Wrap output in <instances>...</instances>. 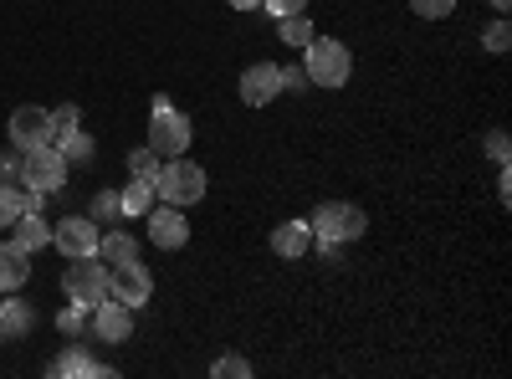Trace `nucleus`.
Instances as JSON below:
<instances>
[{"label":"nucleus","instance_id":"f257e3e1","mask_svg":"<svg viewBox=\"0 0 512 379\" xmlns=\"http://www.w3.org/2000/svg\"><path fill=\"white\" fill-rule=\"evenodd\" d=\"M190 139H195L190 113H180L164 93H154V108H149V149H154L159 159H175V154L190 149Z\"/></svg>","mask_w":512,"mask_h":379},{"label":"nucleus","instance_id":"f03ea898","mask_svg":"<svg viewBox=\"0 0 512 379\" xmlns=\"http://www.w3.org/2000/svg\"><path fill=\"white\" fill-rule=\"evenodd\" d=\"M154 190H159V200L164 205H195L200 195H205V170L195 159H185V154H175V159H164L159 164V175H154Z\"/></svg>","mask_w":512,"mask_h":379},{"label":"nucleus","instance_id":"7ed1b4c3","mask_svg":"<svg viewBox=\"0 0 512 379\" xmlns=\"http://www.w3.org/2000/svg\"><path fill=\"white\" fill-rule=\"evenodd\" d=\"M303 52H308V62H303L308 82H318V88H344V82H349L354 57H349L344 41H333V36H313Z\"/></svg>","mask_w":512,"mask_h":379},{"label":"nucleus","instance_id":"20e7f679","mask_svg":"<svg viewBox=\"0 0 512 379\" xmlns=\"http://www.w3.org/2000/svg\"><path fill=\"white\" fill-rule=\"evenodd\" d=\"M16 180L26 190H47L57 195L67 185V159L57 144H36V149H21V164H16Z\"/></svg>","mask_w":512,"mask_h":379},{"label":"nucleus","instance_id":"39448f33","mask_svg":"<svg viewBox=\"0 0 512 379\" xmlns=\"http://www.w3.org/2000/svg\"><path fill=\"white\" fill-rule=\"evenodd\" d=\"M308 226H313L318 241L344 246V241H359V236L369 231V216H364L359 205H349V200H323V205H318V216H313Z\"/></svg>","mask_w":512,"mask_h":379},{"label":"nucleus","instance_id":"423d86ee","mask_svg":"<svg viewBox=\"0 0 512 379\" xmlns=\"http://www.w3.org/2000/svg\"><path fill=\"white\" fill-rule=\"evenodd\" d=\"M62 292L77 308H98L108 298V267L98 257H72V267L62 272Z\"/></svg>","mask_w":512,"mask_h":379},{"label":"nucleus","instance_id":"0eeeda50","mask_svg":"<svg viewBox=\"0 0 512 379\" xmlns=\"http://www.w3.org/2000/svg\"><path fill=\"white\" fill-rule=\"evenodd\" d=\"M108 298H118L123 308H144V303L154 298V277L144 272L139 257H134V262H118V267L108 272Z\"/></svg>","mask_w":512,"mask_h":379},{"label":"nucleus","instance_id":"6e6552de","mask_svg":"<svg viewBox=\"0 0 512 379\" xmlns=\"http://www.w3.org/2000/svg\"><path fill=\"white\" fill-rule=\"evenodd\" d=\"M98 221L93 216H67V221H57L52 226V246L62 251V257L72 262V257H98Z\"/></svg>","mask_w":512,"mask_h":379},{"label":"nucleus","instance_id":"1a4fd4ad","mask_svg":"<svg viewBox=\"0 0 512 379\" xmlns=\"http://www.w3.org/2000/svg\"><path fill=\"white\" fill-rule=\"evenodd\" d=\"M11 144H16V149H36V144H52V108L21 103V108L11 113Z\"/></svg>","mask_w":512,"mask_h":379},{"label":"nucleus","instance_id":"9d476101","mask_svg":"<svg viewBox=\"0 0 512 379\" xmlns=\"http://www.w3.org/2000/svg\"><path fill=\"white\" fill-rule=\"evenodd\" d=\"M277 93H282V67L277 62H251L241 72V103L246 108H267Z\"/></svg>","mask_w":512,"mask_h":379},{"label":"nucleus","instance_id":"9b49d317","mask_svg":"<svg viewBox=\"0 0 512 379\" xmlns=\"http://www.w3.org/2000/svg\"><path fill=\"white\" fill-rule=\"evenodd\" d=\"M149 236H154V246H164V251H180L185 241H190V221H185V210L180 205H159V210H149Z\"/></svg>","mask_w":512,"mask_h":379},{"label":"nucleus","instance_id":"f8f14e48","mask_svg":"<svg viewBox=\"0 0 512 379\" xmlns=\"http://www.w3.org/2000/svg\"><path fill=\"white\" fill-rule=\"evenodd\" d=\"M93 328H98L103 344H123L128 333H134V308H123L118 298H103V303L93 308Z\"/></svg>","mask_w":512,"mask_h":379},{"label":"nucleus","instance_id":"ddd939ff","mask_svg":"<svg viewBox=\"0 0 512 379\" xmlns=\"http://www.w3.org/2000/svg\"><path fill=\"white\" fill-rule=\"evenodd\" d=\"M308 246H313V226L308 221H282L272 231V251H277V257H287V262L308 257Z\"/></svg>","mask_w":512,"mask_h":379},{"label":"nucleus","instance_id":"4468645a","mask_svg":"<svg viewBox=\"0 0 512 379\" xmlns=\"http://www.w3.org/2000/svg\"><path fill=\"white\" fill-rule=\"evenodd\" d=\"M31 277V251H21L16 241H0V292H16Z\"/></svg>","mask_w":512,"mask_h":379},{"label":"nucleus","instance_id":"2eb2a0df","mask_svg":"<svg viewBox=\"0 0 512 379\" xmlns=\"http://www.w3.org/2000/svg\"><path fill=\"white\" fill-rule=\"evenodd\" d=\"M11 231H16L11 241H16L21 251H41V246H47V241H52V226H47V221H41V210H21V216L11 221Z\"/></svg>","mask_w":512,"mask_h":379},{"label":"nucleus","instance_id":"dca6fc26","mask_svg":"<svg viewBox=\"0 0 512 379\" xmlns=\"http://www.w3.org/2000/svg\"><path fill=\"white\" fill-rule=\"evenodd\" d=\"M118 205H123V216L144 221L149 210H154V180H128V185L118 190Z\"/></svg>","mask_w":512,"mask_h":379},{"label":"nucleus","instance_id":"f3484780","mask_svg":"<svg viewBox=\"0 0 512 379\" xmlns=\"http://www.w3.org/2000/svg\"><path fill=\"white\" fill-rule=\"evenodd\" d=\"M31 328H36V308L31 303H21V298L0 303V333H6V339H21V333H31Z\"/></svg>","mask_w":512,"mask_h":379},{"label":"nucleus","instance_id":"a211bd4d","mask_svg":"<svg viewBox=\"0 0 512 379\" xmlns=\"http://www.w3.org/2000/svg\"><path fill=\"white\" fill-rule=\"evenodd\" d=\"M98 257L113 262V267H118V262H134V257H139V241L123 236V231H108V236H98Z\"/></svg>","mask_w":512,"mask_h":379},{"label":"nucleus","instance_id":"6ab92c4d","mask_svg":"<svg viewBox=\"0 0 512 379\" xmlns=\"http://www.w3.org/2000/svg\"><path fill=\"white\" fill-rule=\"evenodd\" d=\"M52 144L62 149V159H67V164H88V159H93V139L82 134V129H72V134H57Z\"/></svg>","mask_w":512,"mask_h":379},{"label":"nucleus","instance_id":"aec40b11","mask_svg":"<svg viewBox=\"0 0 512 379\" xmlns=\"http://www.w3.org/2000/svg\"><path fill=\"white\" fill-rule=\"evenodd\" d=\"M52 374H113V369H108V364H93L88 354H82V349L72 344V349H67V354L52 364Z\"/></svg>","mask_w":512,"mask_h":379},{"label":"nucleus","instance_id":"412c9836","mask_svg":"<svg viewBox=\"0 0 512 379\" xmlns=\"http://www.w3.org/2000/svg\"><path fill=\"white\" fill-rule=\"evenodd\" d=\"M26 210V185H0V231Z\"/></svg>","mask_w":512,"mask_h":379},{"label":"nucleus","instance_id":"4be33fe9","mask_svg":"<svg viewBox=\"0 0 512 379\" xmlns=\"http://www.w3.org/2000/svg\"><path fill=\"white\" fill-rule=\"evenodd\" d=\"M313 36H318V31H313V21H308V16H282V41H287V47L303 52Z\"/></svg>","mask_w":512,"mask_h":379},{"label":"nucleus","instance_id":"5701e85b","mask_svg":"<svg viewBox=\"0 0 512 379\" xmlns=\"http://www.w3.org/2000/svg\"><path fill=\"white\" fill-rule=\"evenodd\" d=\"M159 164H164V159H159V154L144 144V149L128 154V175H134V180H154V175H159Z\"/></svg>","mask_w":512,"mask_h":379},{"label":"nucleus","instance_id":"b1692460","mask_svg":"<svg viewBox=\"0 0 512 379\" xmlns=\"http://www.w3.org/2000/svg\"><path fill=\"white\" fill-rule=\"evenodd\" d=\"M482 47H487V52H492V57H502V52H507V47H512V26H507V16H502V21H492V26H487V36H482Z\"/></svg>","mask_w":512,"mask_h":379},{"label":"nucleus","instance_id":"393cba45","mask_svg":"<svg viewBox=\"0 0 512 379\" xmlns=\"http://www.w3.org/2000/svg\"><path fill=\"white\" fill-rule=\"evenodd\" d=\"M410 11H415L420 21H446V16L456 11V0H410Z\"/></svg>","mask_w":512,"mask_h":379},{"label":"nucleus","instance_id":"a878e982","mask_svg":"<svg viewBox=\"0 0 512 379\" xmlns=\"http://www.w3.org/2000/svg\"><path fill=\"white\" fill-rule=\"evenodd\" d=\"M88 216H93V221H113V216H123V205H118V195H113V190H98V195H93V205H88Z\"/></svg>","mask_w":512,"mask_h":379},{"label":"nucleus","instance_id":"bb28decb","mask_svg":"<svg viewBox=\"0 0 512 379\" xmlns=\"http://www.w3.org/2000/svg\"><path fill=\"white\" fill-rule=\"evenodd\" d=\"M210 374H216V379H246V374H251V364H246L241 354H221L216 364H210Z\"/></svg>","mask_w":512,"mask_h":379},{"label":"nucleus","instance_id":"cd10ccee","mask_svg":"<svg viewBox=\"0 0 512 379\" xmlns=\"http://www.w3.org/2000/svg\"><path fill=\"white\" fill-rule=\"evenodd\" d=\"M72 129H82V113H77V103L52 108V139H57V134H72Z\"/></svg>","mask_w":512,"mask_h":379},{"label":"nucleus","instance_id":"c85d7f7f","mask_svg":"<svg viewBox=\"0 0 512 379\" xmlns=\"http://www.w3.org/2000/svg\"><path fill=\"white\" fill-rule=\"evenodd\" d=\"M82 323H88V308H77V303L57 313V328L67 333V339H77V333H82Z\"/></svg>","mask_w":512,"mask_h":379},{"label":"nucleus","instance_id":"c756f323","mask_svg":"<svg viewBox=\"0 0 512 379\" xmlns=\"http://www.w3.org/2000/svg\"><path fill=\"white\" fill-rule=\"evenodd\" d=\"M267 16H303L308 11V0H262Z\"/></svg>","mask_w":512,"mask_h":379},{"label":"nucleus","instance_id":"7c9ffc66","mask_svg":"<svg viewBox=\"0 0 512 379\" xmlns=\"http://www.w3.org/2000/svg\"><path fill=\"white\" fill-rule=\"evenodd\" d=\"M487 154H492L497 164H507V134H502V129H492V134H487Z\"/></svg>","mask_w":512,"mask_h":379},{"label":"nucleus","instance_id":"2f4dec72","mask_svg":"<svg viewBox=\"0 0 512 379\" xmlns=\"http://www.w3.org/2000/svg\"><path fill=\"white\" fill-rule=\"evenodd\" d=\"M16 164H21V149L11 144V154H0V180H16Z\"/></svg>","mask_w":512,"mask_h":379},{"label":"nucleus","instance_id":"473e14b6","mask_svg":"<svg viewBox=\"0 0 512 379\" xmlns=\"http://www.w3.org/2000/svg\"><path fill=\"white\" fill-rule=\"evenodd\" d=\"M226 6H236V11H256L262 0H226Z\"/></svg>","mask_w":512,"mask_h":379},{"label":"nucleus","instance_id":"72a5a7b5","mask_svg":"<svg viewBox=\"0 0 512 379\" xmlns=\"http://www.w3.org/2000/svg\"><path fill=\"white\" fill-rule=\"evenodd\" d=\"M507 6H512V0H492V11H497V16H507Z\"/></svg>","mask_w":512,"mask_h":379},{"label":"nucleus","instance_id":"f704fd0d","mask_svg":"<svg viewBox=\"0 0 512 379\" xmlns=\"http://www.w3.org/2000/svg\"><path fill=\"white\" fill-rule=\"evenodd\" d=\"M0 344H6V333H0Z\"/></svg>","mask_w":512,"mask_h":379}]
</instances>
